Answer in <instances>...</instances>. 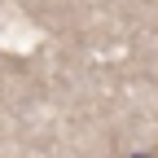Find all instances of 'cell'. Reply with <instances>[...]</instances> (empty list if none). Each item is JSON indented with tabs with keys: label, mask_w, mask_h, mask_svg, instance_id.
Listing matches in <instances>:
<instances>
[{
	"label": "cell",
	"mask_w": 158,
	"mask_h": 158,
	"mask_svg": "<svg viewBox=\"0 0 158 158\" xmlns=\"http://www.w3.org/2000/svg\"><path fill=\"white\" fill-rule=\"evenodd\" d=\"M127 158H158L154 149H141V154H127Z\"/></svg>",
	"instance_id": "cell-1"
}]
</instances>
